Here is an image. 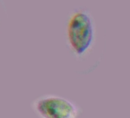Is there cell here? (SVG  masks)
Listing matches in <instances>:
<instances>
[{
	"instance_id": "obj_1",
	"label": "cell",
	"mask_w": 130,
	"mask_h": 118,
	"mask_svg": "<svg viewBox=\"0 0 130 118\" xmlns=\"http://www.w3.org/2000/svg\"><path fill=\"white\" fill-rule=\"evenodd\" d=\"M67 46L77 59L86 57L92 51L96 40V27L89 11L75 9L68 19L65 28Z\"/></svg>"
},
{
	"instance_id": "obj_2",
	"label": "cell",
	"mask_w": 130,
	"mask_h": 118,
	"mask_svg": "<svg viewBox=\"0 0 130 118\" xmlns=\"http://www.w3.org/2000/svg\"><path fill=\"white\" fill-rule=\"evenodd\" d=\"M31 107L38 118H78L82 112L74 101L53 94L39 96L31 102Z\"/></svg>"
}]
</instances>
